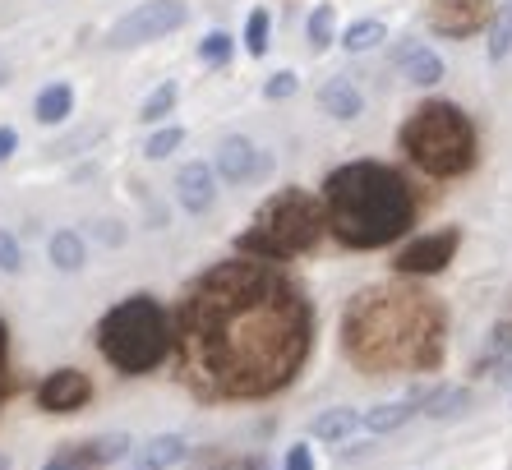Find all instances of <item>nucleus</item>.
<instances>
[{
    "instance_id": "34",
    "label": "nucleus",
    "mask_w": 512,
    "mask_h": 470,
    "mask_svg": "<svg viewBox=\"0 0 512 470\" xmlns=\"http://www.w3.org/2000/svg\"><path fill=\"white\" fill-rule=\"evenodd\" d=\"M499 383H503V388H512V351L499 355Z\"/></svg>"
},
{
    "instance_id": "22",
    "label": "nucleus",
    "mask_w": 512,
    "mask_h": 470,
    "mask_svg": "<svg viewBox=\"0 0 512 470\" xmlns=\"http://www.w3.org/2000/svg\"><path fill=\"white\" fill-rule=\"evenodd\" d=\"M388 37V28L379 24V19H356V24L342 33V47L351 51V56H360V51H374Z\"/></svg>"
},
{
    "instance_id": "30",
    "label": "nucleus",
    "mask_w": 512,
    "mask_h": 470,
    "mask_svg": "<svg viewBox=\"0 0 512 470\" xmlns=\"http://www.w3.org/2000/svg\"><path fill=\"white\" fill-rule=\"evenodd\" d=\"M508 351H512V323H499L494 337H489V346H485V355H480V365H489L494 355H508Z\"/></svg>"
},
{
    "instance_id": "2",
    "label": "nucleus",
    "mask_w": 512,
    "mask_h": 470,
    "mask_svg": "<svg viewBox=\"0 0 512 470\" xmlns=\"http://www.w3.org/2000/svg\"><path fill=\"white\" fill-rule=\"evenodd\" d=\"M323 203H328L323 222L333 226V235L351 249H379L388 240H397L411 226V212H416L402 176L379 162L337 166L328 185H323Z\"/></svg>"
},
{
    "instance_id": "32",
    "label": "nucleus",
    "mask_w": 512,
    "mask_h": 470,
    "mask_svg": "<svg viewBox=\"0 0 512 470\" xmlns=\"http://www.w3.org/2000/svg\"><path fill=\"white\" fill-rule=\"evenodd\" d=\"M93 231H97V240H102V245H120V240H125V226L107 222V217H102V222H97Z\"/></svg>"
},
{
    "instance_id": "5",
    "label": "nucleus",
    "mask_w": 512,
    "mask_h": 470,
    "mask_svg": "<svg viewBox=\"0 0 512 470\" xmlns=\"http://www.w3.org/2000/svg\"><path fill=\"white\" fill-rule=\"evenodd\" d=\"M323 231V208L300 194V189H282L277 199L263 203V212L254 217V226L240 235V249L245 254H259V259H286V254H300L310 249Z\"/></svg>"
},
{
    "instance_id": "36",
    "label": "nucleus",
    "mask_w": 512,
    "mask_h": 470,
    "mask_svg": "<svg viewBox=\"0 0 512 470\" xmlns=\"http://www.w3.org/2000/svg\"><path fill=\"white\" fill-rule=\"evenodd\" d=\"M10 466H14V461H10V457H5V452H0V470H10Z\"/></svg>"
},
{
    "instance_id": "31",
    "label": "nucleus",
    "mask_w": 512,
    "mask_h": 470,
    "mask_svg": "<svg viewBox=\"0 0 512 470\" xmlns=\"http://www.w3.org/2000/svg\"><path fill=\"white\" fill-rule=\"evenodd\" d=\"M282 470H314V452L305 443H296L291 452H286V461H282Z\"/></svg>"
},
{
    "instance_id": "4",
    "label": "nucleus",
    "mask_w": 512,
    "mask_h": 470,
    "mask_svg": "<svg viewBox=\"0 0 512 470\" xmlns=\"http://www.w3.org/2000/svg\"><path fill=\"white\" fill-rule=\"evenodd\" d=\"M167 318L148 295H134L102 318V355L125 374H148L167 355Z\"/></svg>"
},
{
    "instance_id": "9",
    "label": "nucleus",
    "mask_w": 512,
    "mask_h": 470,
    "mask_svg": "<svg viewBox=\"0 0 512 470\" xmlns=\"http://www.w3.org/2000/svg\"><path fill=\"white\" fill-rule=\"evenodd\" d=\"M88 397H93V383H88L79 369H56V374H47V378H42V388H37L42 411H51V415L79 411Z\"/></svg>"
},
{
    "instance_id": "23",
    "label": "nucleus",
    "mask_w": 512,
    "mask_h": 470,
    "mask_svg": "<svg viewBox=\"0 0 512 470\" xmlns=\"http://www.w3.org/2000/svg\"><path fill=\"white\" fill-rule=\"evenodd\" d=\"M333 37H337V14H333V5H319V10L310 14V47L328 51L333 47Z\"/></svg>"
},
{
    "instance_id": "25",
    "label": "nucleus",
    "mask_w": 512,
    "mask_h": 470,
    "mask_svg": "<svg viewBox=\"0 0 512 470\" xmlns=\"http://www.w3.org/2000/svg\"><path fill=\"white\" fill-rule=\"evenodd\" d=\"M268 28H273L268 10H250V19H245V51H250V56L268 51Z\"/></svg>"
},
{
    "instance_id": "29",
    "label": "nucleus",
    "mask_w": 512,
    "mask_h": 470,
    "mask_svg": "<svg viewBox=\"0 0 512 470\" xmlns=\"http://www.w3.org/2000/svg\"><path fill=\"white\" fill-rule=\"evenodd\" d=\"M19 268H24L19 240H14V231H0V272H19Z\"/></svg>"
},
{
    "instance_id": "20",
    "label": "nucleus",
    "mask_w": 512,
    "mask_h": 470,
    "mask_svg": "<svg viewBox=\"0 0 512 470\" xmlns=\"http://www.w3.org/2000/svg\"><path fill=\"white\" fill-rule=\"evenodd\" d=\"M88 259V249H84V235L79 231H56L51 235V263H56L60 272H79Z\"/></svg>"
},
{
    "instance_id": "15",
    "label": "nucleus",
    "mask_w": 512,
    "mask_h": 470,
    "mask_svg": "<svg viewBox=\"0 0 512 470\" xmlns=\"http://www.w3.org/2000/svg\"><path fill=\"white\" fill-rule=\"evenodd\" d=\"M319 106L333 120H356L365 111V97H360V88L351 79H328L319 88Z\"/></svg>"
},
{
    "instance_id": "3",
    "label": "nucleus",
    "mask_w": 512,
    "mask_h": 470,
    "mask_svg": "<svg viewBox=\"0 0 512 470\" xmlns=\"http://www.w3.org/2000/svg\"><path fill=\"white\" fill-rule=\"evenodd\" d=\"M402 148L429 176H462L476 162V130L453 102H425L402 125Z\"/></svg>"
},
{
    "instance_id": "13",
    "label": "nucleus",
    "mask_w": 512,
    "mask_h": 470,
    "mask_svg": "<svg viewBox=\"0 0 512 470\" xmlns=\"http://www.w3.org/2000/svg\"><path fill=\"white\" fill-rule=\"evenodd\" d=\"M185 452H190V443L180 434H157L130 457V470H171L185 461Z\"/></svg>"
},
{
    "instance_id": "1",
    "label": "nucleus",
    "mask_w": 512,
    "mask_h": 470,
    "mask_svg": "<svg viewBox=\"0 0 512 470\" xmlns=\"http://www.w3.org/2000/svg\"><path fill=\"white\" fill-rule=\"evenodd\" d=\"M203 291L227 305V323L236 328L227 337L222 332L203 337L213 374L227 378L231 392L277 388L305 351V318L291 291L250 268H245V291H222L217 272L203 282Z\"/></svg>"
},
{
    "instance_id": "12",
    "label": "nucleus",
    "mask_w": 512,
    "mask_h": 470,
    "mask_svg": "<svg viewBox=\"0 0 512 470\" xmlns=\"http://www.w3.org/2000/svg\"><path fill=\"white\" fill-rule=\"evenodd\" d=\"M176 199L185 212H208L217 199V171L208 162H185V171L176 176Z\"/></svg>"
},
{
    "instance_id": "17",
    "label": "nucleus",
    "mask_w": 512,
    "mask_h": 470,
    "mask_svg": "<svg viewBox=\"0 0 512 470\" xmlns=\"http://www.w3.org/2000/svg\"><path fill=\"white\" fill-rule=\"evenodd\" d=\"M356 429H360V415L351 406H333V411L314 415V438L319 443H346Z\"/></svg>"
},
{
    "instance_id": "19",
    "label": "nucleus",
    "mask_w": 512,
    "mask_h": 470,
    "mask_svg": "<svg viewBox=\"0 0 512 470\" xmlns=\"http://www.w3.org/2000/svg\"><path fill=\"white\" fill-rule=\"evenodd\" d=\"M466 406H471V392L466 388H434V392H425V401H420V411H425L429 420H453V415H462Z\"/></svg>"
},
{
    "instance_id": "27",
    "label": "nucleus",
    "mask_w": 512,
    "mask_h": 470,
    "mask_svg": "<svg viewBox=\"0 0 512 470\" xmlns=\"http://www.w3.org/2000/svg\"><path fill=\"white\" fill-rule=\"evenodd\" d=\"M199 56L208 60V65H227L231 60V33H208L203 37V47H199Z\"/></svg>"
},
{
    "instance_id": "14",
    "label": "nucleus",
    "mask_w": 512,
    "mask_h": 470,
    "mask_svg": "<svg viewBox=\"0 0 512 470\" xmlns=\"http://www.w3.org/2000/svg\"><path fill=\"white\" fill-rule=\"evenodd\" d=\"M397 65H402L406 83H416V88H434V83L443 79V60L429 47H420V42H406V47L397 51Z\"/></svg>"
},
{
    "instance_id": "24",
    "label": "nucleus",
    "mask_w": 512,
    "mask_h": 470,
    "mask_svg": "<svg viewBox=\"0 0 512 470\" xmlns=\"http://www.w3.org/2000/svg\"><path fill=\"white\" fill-rule=\"evenodd\" d=\"M171 106H176V83H162V88H153V93L143 97V106H139L143 125H148V120H167Z\"/></svg>"
},
{
    "instance_id": "26",
    "label": "nucleus",
    "mask_w": 512,
    "mask_h": 470,
    "mask_svg": "<svg viewBox=\"0 0 512 470\" xmlns=\"http://www.w3.org/2000/svg\"><path fill=\"white\" fill-rule=\"evenodd\" d=\"M180 143H185V130H176V125H171V130H157L153 139H148V148H143V153L153 157V162H162V157L176 153Z\"/></svg>"
},
{
    "instance_id": "16",
    "label": "nucleus",
    "mask_w": 512,
    "mask_h": 470,
    "mask_svg": "<svg viewBox=\"0 0 512 470\" xmlns=\"http://www.w3.org/2000/svg\"><path fill=\"white\" fill-rule=\"evenodd\" d=\"M420 401L425 397H406V401H383V406H370V411L360 415V424L370 429V434H393V429H402L411 415L420 411Z\"/></svg>"
},
{
    "instance_id": "18",
    "label": "nucleus",
    "mask_w": 512,
    "mask_h": 470,
    "mask_svg": "<svg viewBox=\"0 0 512 470\" xmlns=\"http://www.w3.org/2000/svg\"><path fill=\"white\" fill-rule=\"evenodd\" d=\"M74 111V88L70 83H51V88H42L33 102V116L42 120V125H60V120Z\"/></svg>"
},
{
    "instance_id": "7",
    "label": "nucleus",
    "mask_w": 512,
    "mask_h": 470,
    "mask_svg": "<svg viewBox=\"0 0 512 470\" xmlns=\"http://www.w3.org/2000/svg\"><path fill=\"white\" fill-rule=\"evenodd\" d=\"M217 176L227 180V185H250V180L268 176L273 171V162L254 148L245 134H231V139H222V148H217Z\"/></svg>"
},
{
    "instance_id": "35",
    "label": "nucleus",
    "mask_w": 512,
    "mask_h": 470,
    "mask_svg": "<svg viewBox=\"0 0 512 470\" xmlns=\"http://www.w3.org/2000/svg\"><path fill=\"white\" fill-rule=\"evenodd\" d=\"M0 83H10V70H5V60H0Z\"/></svg>"
},
{
    "instance_id": "8",
    "label": "nucleus",
    "mask_w": 512,
    "mask_h": 470,
    "mask_svg": "<svg viewBox=\"0 0 512 470\" xmlns=\"http://www.w3.org/2000/svg\"><path fill=\"white\" fill-rule=\"evenodd\" d=\"M120 457H130V438L111 434V438H93V443L65 447L60 457L47 461V470H97V466H111V461H120Z\"/></svg>"
},
{
    "instance_id": "33",
    "label": "nucleus",
    "mask_w": 512,
    "mask_h": 470,
    "mask_svg": "<svg viewBox=\"0 0 512 470\" xmlns=\"http://www.w3.org/2000/svg\"><path fill=\"white\" fill-rule=\"evenodd\" d=\"M14 148H19V134H14L10 125H0V162H10Z\"/></svg>"
},
{
    "instance_id": "11",
    "label": "nucleus",
    "mask_w": 512,
    "mask_h": 470,
    "mask_svg": "<svg viewBox=\"0 0 512 470\" xmlns=\"http://www.w3.org/2000/svg\"><path fill=\"white\" fill-rule=\"evenodd\" d=\"M489 19L485 0H434L429 10V28L443 37H471Z\"/></svg>"
},
{
    "instance_id": "6",
    "label": "nucleus",
    "mask_w": 512,
    "mask_h": 470,
    "mask_svg": "<svg viewBox=\"0 0 512 470\" xmlns=\"http://www.w3.org/2000/svg\"><path fill=\"white\" fill-rule=\"evenodd\" d=\"M185 19H190L185 0H148V5L130 10L116 28H111V47L130 51V47H143V42H157V37L176 33Z\"/></svg>"
},
{
    "instance_id": "21",
    "label": "nucleus",
    "mask_w": 512,
    "mask_h": 470,
    "mask_svg": "<svg viewBox=\"0 0 512 470\" xmlns=\"http://www.w3.org/2000/svg\"><path fill=\"white\" fill-rule=\"evenodd\" d=\"M508 56H512V5H499L489 14V60L499 65Z\"/></svg>"
},
{
    "instance_id": "28",
    "label": "nucleus",
    "mask_w": 512,
    "mask_h": 470,
    "mask_svg": "<svg viewBox=\"0 0 512 470\" xmlns=\"http://www.w3.org/2000/svg\"><path fill=\"white\" fill-rule=\"evenodd\" d=\"M296 88H300V74L282 70V74H273V79L263 83V97H268V102H282V97H296Z\"/></svg>"
},
{
    "instance_id": "10",
    "label": "nucleus",
    "mask_w": 512,
    "mask_h": 470,
    "mask_svg": "<svg viewBox=\"0 0 512 470\" xmlns=\"http://www.w3.org/2000/svg\"><path fill=\"white\" fill-rule=\"evenodd\" d=\"M457 254V231H439V235H425L416 245L402 249L397 259V272H411V277H429V272H443L448 259Z\"/></svg>"
}]
</instances>
